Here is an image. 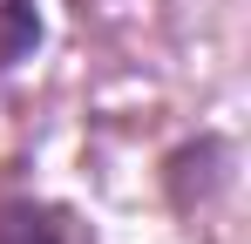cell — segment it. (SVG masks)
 Returning a JSON list of instances; mask_svg holds the SVG:
<instances>
[{"label":"cell","mask_w":251,"mask_h":244,"mask_svg":"<svg viewBox=\"0 0 251 244\" xmlns=\"http://www.w3.org/2000/svg\"><path fill=\"white\" fill-rule=\"evenodd\" d=\"M0 244H61V224L41 203H7L0 210Z\"/></svg>","instance_id":"1"}]
</instances>
